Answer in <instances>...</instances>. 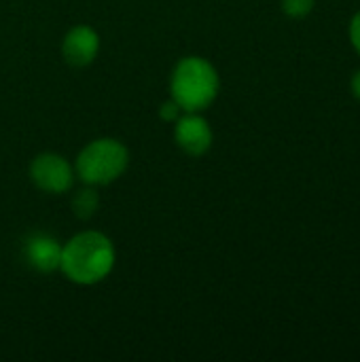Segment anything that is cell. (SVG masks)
I'll return each instance as SVG.
<instances>
[{"instance_id": "9c48e42d", "label": "cell", "mask_w": 360, "mask_h": 362, "mask_svg": "<svg viewBox=\"0 0 360 362\" xmlns=\"http://www.w3.org/2000/svg\"><path fill=\"white\" fill-rule=\"evenodd\" d=\"M282 11L291 19H303L314 11V0H282Z\"/></svg>"}, {"instance_id": "8992f818", "label": "cell", "mask_w": 360, "mask_h": 362, "mask_svg": "<svg viewBox=\"0 0 360 362\" xmlns=\"http://www.w3.org/2000/svg\"><path fill=\"white\" fill-rule=\"evenodd\" d=\"M98 53H100V34L91 25H87V23L74 25L64 36L62 55L68 66L85 68V66L93 64Z\"/></svg>"}, {"instance_id": "7c38bea8", "label": "cell", "mask_w": 360, "mask_h": 362, "mask_svg": "<svg viewBox=\"0 0 360 362\" xmlns=\"http://www.w3.org/2000/svg\"><path fill=\"white\" fill-rule=\"evenodd\" d=\"M350 89H352V95L360 100V70H356V74L352 76V81H350Z\"/></svg>"}, {"instance_id": "30bf717a", "label": "cell", "mask_w": 360, "mask_h": 362, "mask_svg": "<svg viewBox=\"0 0 360 362\" xmlns=\"http://www.w3.org/2000/svg\"><path fill=\"white\" fill-rule=\"evenodd\" d=\"M180 112H182V108L170 98L168 102H163L161 104V108H159V117H161V121H166V123H176V119L180 117Z\"/></svg>"}, {"instance_id": "5b68a950", "label": "cell", "mask_w": 360, "mask_h": 362, "mask_svg": "<svg viewBox=\"0 0 360 362\" xmlns=\"http://www.w3.org/2000/svg\"><path fill=\"white\" fill-rule=\"evenodd\" d=\"M176 146L189 157H202L212 146V127L202 117V112H185L176 119L174 125Z\"/></svg>"}, {"instance_id": "ba28073f", "label": "cell", "mask_w": 360, "mask_h": 362, "mask_svg": "<svg viewBox=\"0 0 360 362\" xmlns=\"http://www.w3.org/2000/svg\"><path fill=\"white\" fill-rule=\"evenodd\" d=\"M100 208V193L95 191V187L87 185L85 189H81L74 197H72V212L76 218L81 221H89L93 218V214Z\"/></svg>"}, {"instance_id": "277c9868", "label": "cell", "mask_w": 360, "mask_h": 362, "mask_svg": "<svg viewBox=\"0 0 360 362\" xmlns=\"http://www.w3.org/2000/svg\"><path fill=\"white\" fill-rule=\"evenodd\" d=\"M74 168L57 153H40L30 163V180L36 189L49 195H62L70 191L74 182Z\"/></svg>"}, {"instance_id": "8fae6325", "label": "cell", "mask_w": 360, "mask_h": 362, "mask_svg": "<svg viewBox=\"0 0 360 362\" xmlns=\"http://www.w3.org/2000/svg\"><path fill=\"white\" fill-rule=\"evenodd\" d=\"M350 42H352V47L356 49V53L360 55V11L350 21Z\"/></svg>"}, {"instance_id": "52a82bcc", "label": "cell", "mask_w": 360, "mask_h": 362, "mask_svg": "<svg viewBox=\"0 0 360 362\" xmlns=\"http://www.w3.org/2000/svg\"><path fill=\"white\" fill-rule=\"evenodd\" d=\"M62 244L57 242V238L45 233V231H36L30 233L23 240V259L25 263L36 269L38 274H53L59 269L62 263Z\"/></svg>"}, {"instance_id": "3957f363", "label": "cell", "mask_w": 360, "mask_h": 362, "mask_svg": "<svg viewBox=\"0 0 360 362\" xmlns=\"http://www.w3.org/2000/svg\"><path fill=\"white\" fill-rule=\"evenodd\" d=\"M129 165V151L117 138H98L81 148L74 174L91 187H106L119 180Z\"/></svg>"}, {"instance_id": "6da1fadb", "label": "cell", "mask_w": 360, "mask_h": 362, "mask_svg": "<svg viewBox=\"0 0 360 362\" xmlns=\"http://www.w3.org/2000/svg\"><path fill=\"white\" fill-rule=\"evenodd\" d=\"M117 263V250L102 231H81L62 248L59 272L79 286H95L104 282Z\"/></svg>"}, {"instance_id": "7a4b0ae2", "label": "cell", "mask_w": 360, "mask_h": 362, "mask_svg": "<svg viewBox=\"0 0 360 362\" xmlns=\"http://www.w3.org/2000/svg\"><path fill=\"white\" fill-rule=\"evenodd\" d=\"M221 91V76L216 68L199 57H182L172 72L170 93L172 100L182 108V112H204L214 104Z\"/></svg>"}]
</instances>
